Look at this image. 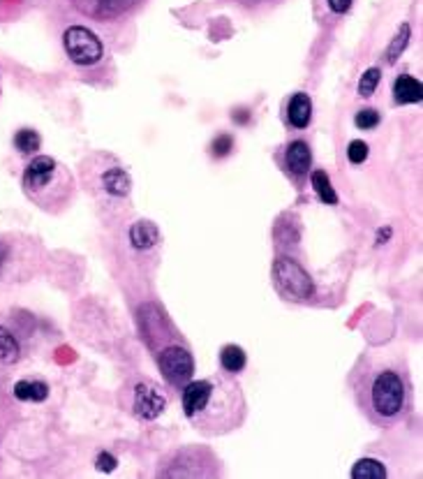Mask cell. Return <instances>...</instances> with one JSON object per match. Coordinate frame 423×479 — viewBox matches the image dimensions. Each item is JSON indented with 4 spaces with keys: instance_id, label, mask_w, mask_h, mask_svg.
I'll list each match as a JSON object with an SVG mask.
<instances>
[{
    "instance_id": "obj_1",
    "label": "cell",
    "mask_w": 423,
    "mask_h": 479,
    "mask_svg": "<svg viewBox=\"0 0 423 479\" xmlns=\"http://www.w3.org/2000/svg\"><path fill=\"white\" fill-rule=\"evenodd\" d=\"M356 408L377 428L398 426L412 412V375L395 347H368L349 373Z\"/></svg>"
},
{
    "instance_id": "obj_2",
    "label": "cell",
    "mask_w": 423,
    "mask_h": 479,
    "mask_svg": "<svg viewBox=\"0 0 423 479\" xmlns=\"http://www.w3.org/2000/svg\"><path fill=\"white\" fill-rule=\"evenodd\" d=\"M181 391L186 419L201 436H227L245 423L247 401L232 373H213L201 380H190Z\"/></svg>"
},
{
    "instance_id": "obj_3",
    "label": "cell",
    "mask_w": 423,
    "mask_h": 479,
    "mask_svg": "<svg viewBox=\"0 0 423 479\" xmlns=\"http://www.w3.org/2000/svg\"><path fill=\"white\" fill-rule=\"evenodd\" d=\"M21 186L26 197L42 211H49V214L65 211L77 192L72 172L58 160L49 158V155H38V158L28 162Z\"/></svg>"
},
{
    "instance_id": "obj_4",
    "label": "cell",
    "mask_w": 423,
    "mask_h": 479,
    "mask_svg": "<svg viewBox=\"0 0 423 479\" xmlns=\"http://www.w3.org/2000/svg\"><path fill=\"white\" fill-rule=\"evenodd\" d=\"M158 477H220L223 463L220 458L204 445H188L183 449H173L164 456L158 470Z\"/></svg>"
},
{
    "instance_id": "obj_5",
    "label": "cell",
    "mask_w": 423,
    "mask_h": 479,
    "mask_svg": "<svg viewBox=\"0 0 423 479\" xmlns=\"http://www.w3.org/2000/svg\"><path fill=\"white\" fill-rule=\"evenodd\" d=\"M273 288L284 301L291 303H306L315 294V283H312L306 266L296 262L289 255H278L271 266Z\"/></svg>"
},
{
    "instance_id": "obj_6",
    "label": "cell",
    "mask_w": 423,
    "mask_h": 479,
    "mask_svg": "<svg viewBox=\"0 0 423 479\" xmlns=\"http://www.w3.org/2000/svg\"><path fill=\"white\" fill-rule=\"evenodd\" d=\"M123 405L134 419L153 421L167 410V396L162 394L158 384L151 380H132L123 389Z\"/></svg>"
},
{
    "instance_id": "obj_7",
    "label": "cell",
    "mask_w": 423,
    "mask_h": 479,
    "mask_svg": "<svg viewBox=\"0 0 423 479\" xmlns=\"http://www.w3.org/2000/svg\"><path fill=\"white\" fill-rule=\"evenodd\" d=\"M158 368L171 389H183L192 377H195V354L188 345V340L183 338L178 343H171L162 347L158 354H153Z\"/></svg>"
},
{
    "instance_id": "obj_8",
    "label": "cell",
    "mask_w": 423,
    "mask_h": 479,
    "mask_svg": "<svg viewBox=\"0 0 423 479\" xmlns=\"http://www.w3.org/2000/svg\"><path fill=\"white\" fill-rule=\"evenodd\" d=\"M63 44H65L68 58L81 68L97 65L105 58L102 40L97 38L93 31L84 28V26H70L63 35Z\"/></svg>"
},
{
    "instance_id": "obj_9",
    "label": "cell",
    "mask_w": 423,
    "mask_h": 479,
    "mask_svg": "<svg viewBox=\"0 0 423 479\" xmlns=\"http://www.w3.org/2000/svg\"><path fill=\"white\" fill-rule=\"evenodd\" d=\"M70 3L79 14H84L90 21L112 23L127 19L139 7H144L146 0H70Z\"/></svg>"
},
{
    "instance_id": "obj_10",
    "label": "cell",
    "mask_w": 423,
    "mask_h": 479,
    "mask_svg": "<svg viewBox=\"0 0 423 479\" xmlns=\"http://www.w3.org/2000/svg\"><path fill=\"white\" fill-rule=\"evenodd\" d=\"M310 164H312L310 146L303 140L289 142L287 149H284V169H287L294 179H301L310 172Z\"/></svg>"
},
{
    "instance_id": "obj_11",
    "label": "cell",
    "mask_w": 423,
    "mask_h": 479,
    "mask_svg": "<svg viewBox=\"0 0 423 479\" xmlns=\"http://www.w3.org/2000/svg\"><path fill=\"white\" fill-rule=\"evenodd\" d=\"M100 186H102V190L107 192V195H112L116 199H123V197L130 195L132 179L123 167L114 164V167H107L105 172H100Z\"/></svg>"
},
{
    "instance_id": "obj_12",
    "label": "cell",
    "mask_w": 423,
    "mask_h": 479,
    "mask_svg": "<svg viewBox=\"0 0 423 479\" xmlns=\"http://www.w3.org/2000/svg\"><path fill=\"white\" fill-rule=\"evenodd\" d=\"M312 118V100L306 93H294L289 105H287V121L291 127L296 130H303V127L310 125Z\"/></svg>"
},
{
    "instance_id": "obj_13",
    "label": "cell",
    "mask_w": 423,
    "mask_h": 479,
    "mask_svg": "<svg viewBox=\"0 0 423 479\" xmlns=\"http://www.w3.org/2000/svg\"><path fill=\"white\" fill-rule=\"evenodd\" d=\"M160 241V229L151 220H136L130 227V243L136 251H151Z\"/></svg>"
},
{
    "instance_id": "obj_14",
    "label": "cell",
    "mask_w": 423,
    "mask_h": 479,
    "mask_svg": "<svg viewBox=\"0 0 423 479\" xmlns=\"http://www.w3.org/2000/svg\"><path fill=\"white\" fill-rule=\"evenodd\" d=\"M421 81L409 75H400L393 81V100L395 105H412L421 102Z\"/></svg>"
},
{
    "instance_id": "obj_15",
    "label": "cell",
    "mask_w": 423,
    "mask_h": 479,
    "mask_svg": "<svg viewBox=\"0 0 423 479\" xmlns=\"http://www.w3.org/2000/svg\"><path fill=\"white\" fill-rule=\"evenodd\" d=\"M220 366H223L225 373H241L247 366V354L241 345H225L220 349Z\"/></svg>"
},
{
    "instance_id": "obj_16",
    "label": "cell",
    "mask_w": 423,
    "mask_h": 479,
    "mask_svg": "<svg viewBox=\"0 0 423 479\" xmlns=\"http://www.w3.org/2000/svg\"><path fill=\"white\" fill-rule=\"evenodd\" d=\"M14 396L19 401H33V403H42L47 401L49 396V386L38 380H21L14 384Z\"/></svg>"
},
{
    "instance_id": "obj_17",
    "label": "cell",
    "mask_w": 423,
    "mask_h": 479,
    "mask_svg": "<svg viewBox=\"0 0 423 479\" xmlns=\"http://www.w3.org/2000/svg\"><path fill=\"white\" fill-rule=\"evenodd\" d=\"M310 183H312V188H315V192H317V197L324 201V204H338V195H336V190H333V186H331V179H328V174L324 172V169H315L310 174Z\"/></svg>"
},
{
    "instance_id": "obj_18",
    "label": "cell",
    "mask_w": 423,
    "mask_h": 479,
    "mask_svg": "<svg viewBox=\"0 0 423 479\" xmlns=\"http://www.w3.org/2000/svg\"><path fill=\"white\" fill-rule=\"evenodd\" d=\"M352 477L354 479H384L386 468L382 460H377V458H361L354 463Z\"/></svg>"
},
{
    "instance_id": "obj_19",
    "label": "cell",
    "mask_w": 423,
    "mask_h": 479,
    "mask_svg": "<svg viewBox=\"0 0 423 479\" xmlns=\"http://www.w3.org/2000/svg\"><path fill=\"white\" fill-rule=\"evenodd\" d=\"M19 354L21 347L16 343V338L5 327H0V364H14Z\"/></svg>"
},
{
    "instance_id": "obj_20",
    "label": "cell",
    "mask_w": 423,
    "mask_h": 479,
    "mask_svg": "<svg viewBox=\"0 0 423 479\" xmlns=\"http://www.w3.org/2000/svg\"><path fill=\"white\" fill-rule=\"evenodd\" d=\"M40 144H42V140L35 130H19L14 135V149L19 153L28 155V153L40 151Z\"/></svg>"
},
{
    "instance_id": "obj_21",
    "label": "cell",
    "mask_w": 423,
    "mask_h": 479,
    "mask_svg": "<svg viewBox=\"0 0 423 479\" xmlns=\"http://www.w3.org/2000/svg\"><path fill=\"white\" fill-rule=\"evenodd\" d=\"M409 26L407 23H402L400 26V31L395 33V38H393V42L389 44V49H386V63H395L398 60V56L405 51V47H407V42H409Z\"/></svg>"
},
{
    "instance_id": "obj_22",
    "label": "cell",
    "mask_w": 423,
    "mask_h": 479,
    "mask_svg": "<svg viewBox=\"0 0 423 479\" xmlns=\"http://www.w3.org/2000/svg\"><path fill=\"white\" fill-rule=\"evenodd\" d=\"M380 81H382L380 68H368L363 72L361 81H358V95H361V98H370L375 93V88L380 86Z\"/></svg>"
},
{
    "instance_id": "obj_23",
    "label": "cell",
    "mask_w": 423,
    "mask_h": 479,
    "mask_svg": "<svg viewBox=\"0 0 423 479\" xmlns=\"http://www.w3.org/2000/svg\"><path fill=\"white\" fill-rule=\"evenodd\" d=\"M380 121H382V116L377 109H361L354 118L356 127H361V130H373V127L380 125Z\"/></svg>"
},
{
    "instance_id": "obj_24",
    "label": "cell",
    "mask_w": 423,
    "mask_h": 479,
    "mask_svg": "<svg viewBox=\"0 0 423 479\" xmlns=\"http://www.w3.org/2000/svg\"><path fill=\"white\" fill-rule=\"evenodd\" d=\"M365 158H368V144L365 142L354 140L347 146V160L352 164H361V162H365Z\"/></svg>"
},
{
    "instance_id": "obj_25",
    "label": "cell",
    "mask_w": 423,
    "mask_h": 479,
    "mask_svg": "<svg viewBox=\"0 0 423 479\" xmlns=\"http://www.w3.org/2000/svg\"><path fill=\"white\" fill-rule=\"evenodd\" d=\"M97 468L105 470V473H112V470L116 468V458L112 454H107V451H102V454L97 456Z\"/></svg>"
},
{
    "instance_id": "obj_26",
    "label": "cell",
    "mask_w": 423,
    "mask_h": 479,
    "mask_svg": "<svg viewBox=\"0 0 423 479\" xmlns=\"http://www.w3.org/2000/svg\"><path fill=\"white\" fill-rule=\"evenodd\" d=\"M232 144H234V142H232V137L223 135V137H220V140L213 144V149L218 151V155H225L227 151H232Z\"/></svg>"
},
{
    "instance_id": "obj_27",
    "label": "cell",
    "mask_w": 423,
    "mask_h": 479,
    "mask_svg": "<svg viewBox=\"0 0 423 479\" xmlns=\"http://www.w3.org/2000/svg\"><path fill=\"white\" fill-rule=\"evenodd\" d=\"M326 3L336 14H345L349 7H352V0H326Z\"/></svg>"
},
{
    "instance_id": "obj_28",
    "label": "cell",
    "mask_w": 423,
    "mask_h": 479,
    "mask_svg": "<svg viewBox=\"0 0 423 479\" xmlns=\"http://www.w3.org/2000/svg\"><path fill=\"white\" fill-rule=\"evenodd\" d=\"M236 3H241L245 7H255V5H262V3H271V0H236Z\"/></svg>"
},
{
    "instance_id": "obj_29",
    "label": "cell",
    "mask_w": 423,
    "mask_h": 479,
    "mask_svg": "<svg viewBox=\"0 0 423 479\" xmlns=\"http://www.w3.org/2000/svg\"><path fill=\"white\" fill-rule=\"evenodd\" d=\"M7 246L5 243H0V269H3V264H5V260H7Z\"/></svg>"
}]
</instances>
